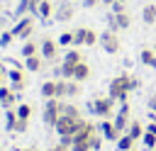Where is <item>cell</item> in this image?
I'll return each instance as SVG.
<instances>
[{
    "mask_svg": "<svg viewBox=\"0 0 156 151\" xmlns=\"http://www.w3.org/2000/svg\"><path fill=\"white\" fill-rule=\"evenodd\" d=\"M98 39H100V34H98V32H93V29L88 27V32H85V46H95V44H98Z\"/></svg>",
    "mask_w": 156,
    "mask_h": 151,
    "instance_id": "f546056e",
    "label": "cell"
},
{
    "mask_svg": "<svg viewBox=\"0 0 156 151\" xmlns=\"http://www.w3.org/2000/svg\"><path fill=\"white\" fill-rule=\"evenodd\" d=\"M139 58H141V63H144L146 68H156V51H154V49H141Z\"/></svg>",
    "mask_w": 156,
    "mask_h": 151,
    "instance_id": "ffe728a7",
    "label": "cell"
},
{
    "mask_svg": "<svg viewBox=\"0 0 156 151\" xmlns=\"http://www.w3.org/2000/svg\"><path fill=\"white\" fill-rule=\"evenodd\" d=\"M71 151H93V149H90V139H88V141H76V144L71 146Z\"/></svg>",
    "mask_w": 156,
    "mask_h": 151,
    "instance_id": "d590c367",
    "label": "cell"
},
{
    "mask_svg": "<svg viewBox=\"0 0 156 151\" xmlns=\"http://www.w3.org/2000/svg\"><path fill=\"white\" fill-rule=\"evenodd\" d=\"M17 151H37V149H17Z\"/></svg>",
    "mask_w": 156,
    "mask_h": 151,
    "instance_id": "c3c4849f",
    "label": "cell"
},
{
    "mask_svg": "<svg viewBox=\"0 0 156 151\" xmlns=\"http://www.w3.org/2000/svg\"><path fill=\"white\" fill-rule=\"evenodd\" d=\"M115 127L119 129V132H127V127H129V105L127 102H122V107H119V112L115 114Z\"/></svg>",
    "mask_w": 156,
    "mask_h": 151,
    "instance_id": "7c38bea8",
    "label": "cell"
},
{
    "mask_svg": "<svg viewBox=\"0 0 156 151\" xmlns=\"http://www.w3.org/2000/svg\"><path fill=\"white\" fill-rule=\"evenodd\" d=\"M71 2H73V0H71Z\"/></svg>",
    "mask_w": 156,
    "mask_h": 151,
    "instance_id": "db71d44e",
    "label": "cell"
},
{
    "mask_svg": "<svg viewBox=\"0 0 156 151\" xmlns=\"http://www.w3.org/2000/svg\"><path fill=\"white\" fill-rule=\"evenodd\" d=\"M39 54H41L46 61H54V58L58 56V41H54V39L44 37V39H41V44H39Z\"/></svg>",
    "mask_w": 156,
    "mask_h": 151,
    "instance_id": "9c48e42d",
    "label": "cell"
},
{
    "mask_svg": "<svg viewBox=\"0 0 156 151\" xmlns=\"http://www.w3.org/2000/svg\"><path fill=\"white\" fill-rule=\"evenodd\" d=\"M100 132H102V136L105 139H110V141H117L124 132H119L117 127H115V122H110V119H105V122H100Z\"/></svg>",
    "mask_w": 156,
    "mask_h": 151,
    "instance_id": "4fadbf2b",
    "label": "cell"
},
{
    "mask_svg": "<svg viewBox=\"0 0 156 151\" xmlns=\"http://www.w3.org/2000/svg\"><path fill=\"white\" fill-rule=\"evenodd\" d=\"M83 122H85L83 117H68V114H61L54 129H56V134H58V136H63V134H76V132L80 129V124H83Z\"/></svg>",
    "mask_w": 156,
    "mask_h": 151,
    "instance_id": "277c9868",
    "label": "cell"
},
{
    "mask_svg": "<svg viewBox=\"0 0 156 151\" xmlns=\"http://www.w3.org/2000/svg\"><path fill=\"white\" fill-rule=\"evenodd\" d=\"M154 51H156V44H154Z\"/></svg>",
    "mask_w": 156,
    "mask_h": 151,
    "instance_id": "681fc988",
    "label": "cell"
},
{
    "mask_svg": "<svg viewBox=\"0 0 156 151\" xmlns=\"http://www.w3.org/2000/svg\"><path fill=\"white\" fill-rule=\"evenodd\" d=\"M0 105L5 110L17 105V93L12 90V85H0Z\"/></svg>",
    "mask_w": 156,
    "mask_h": 151,
    "instance_id": "8fae6325",
    "label": "cell"
},
{
    "mask_svg": "<svg viewBox=\"0 0 156 151\" xmlns=\"http://www.w3.org/2000/svg\"><path fill=\"white\" fill-rule=\"evenodd\" d=\"M141 19L144 24H156V5H146L141 10Z\"/></svg>",
    "mask_w": 156,
    "mask_h": 151,
    "instance_id": "603a6c76",
    "label": "cell"
},
{
    "mask_svg": "<svg viewBox=\"0 0 156 151\" xmlns=\"http://www.w3.org/2000/svg\"><path fill=\"white\" fill-rule=\"evenodd\" d=\"M2 80H5V73H2V68H0V85H2Z\"/></svg>",
    "mask_w": 156,
    "mask_h": 151,
    "instance_id": "7dc6e473",
    "label": "cell"
},
{
    "mask_svg": "<svg viewBox=\"0 0 156 151\" xmlns=\"http://www.w3.org/2000/svg\"><path fill=\"white\" fill-rule=\"evenodd\" d=\"M85 32H88V27H78L73 32V46H85Z\"/></svg>",
    "mask_w": 156,
    "mask_h": 151,
    "instance_id": "484cf974",
    "label": "cell"
},
{
    "mask_svg": "<svg viewBox=\"0 0 156 151\" xmlns=\"http://www.w3.org/2000/svg\"><path fill=\"white\" fill-rule=\"evenodd\" d=\"M141 144L146 146V149H156V134H149V132H144V136H141Z\"/></svg>",
    "mask_w": 156,
    "mask_h": 151,
    "instance_id": "f1b7e54d",
    "label": "cell"
},
{
    "mask_svg": "<svg viewBox=\"0 0 156 151\" xmlns=\"http://www.w3.org/2000/svg\"><path fill=\"white\" fill-rule=\"evenodd\" d=\"M90 149H93V151H100V149H102V136H100V134H93V136H90Z\"/></svg>",
    "mask_w": 156,
    "mask_h": 151,
    "instance_id": "e575fe53",
    "label": "cell"
},
{
    "mask_svg": "<svg viewBox=\"0 0 156 151\" xmlns=\"http://www.w3.org/2000/svg\"><path fill=\"white\" fill-rule=\"evenodd\" d=\"M7 78H10L12 83H24V76H22V71H20V68H12V71H7Z\"/></svg>",
    "mask_w": 156,
    "mask_h": 151,
    "instance_id": "d6a6232c",
    "label": "cell"
},
{
    "mask_svg": "<svg viewBox=\"0 0 156 151\" xmlns=\"http://www.w3.org/2000/svg\"><path fill=\"white\" fill-rule=\"evenodd\" d=\"M58 46H73V32H61Z\"/></svg>",
    "mask_w": 156,
    "mask_h": 151,
    "instance_id": "4dcf8cb0",
    "label": "cell"
},
{
    "mask_svg": "<svg viewBox=\"0 0 156 151\" xmlns=\"http://www.w3.org/2000/svg\"><path fill=\"white\" fill-rule=\"evenodd\" d=\"M98 44L107 51V54H117L119 51V37H117V32H112V29H105L102 34H100V39H98Z\"/></svg>",
    "mask_w": 156,
    "mask_h": 151,
    "instance_id": "8992f818",
    "label": "cell"
},
{
    "mask_svg": "<svg viewBox=\"0 0 156 151\" xmlns=\"http://www.w3.org/2000/svg\"><path fill=\"white\" fill-rule=\"evenodd\" d=\"M100 2H102V5H107V7H110V5H112V2H115V0H100Z\"/></svg>",
    "mask_w": 156,
    "mask_h": 151,
    "instance_id": "bcb514c9",
    "label": "cell"
},
{
    "mask_svg": "<svg viewBox=\"0 0 156 151\" xmlns=\"http://www.w3.org/2000/svg\"><path fill=\"white\" fill-rule=\"evenodd\" d=\"M32 32H34V19H32V17H20V19H17V24L12 27L15 39H29V37H32Z\"/></svg>",
    "mask_w": 156,
    "mask_h": 151,
    "instance_id": "52a82bcc",
    "label": "cell"
},
{
    "mask_svg": "<svg viewBox=\"0 0 156 151\" xmlns=\"http://www.w3.org/2000/svg\"><path fill=\"white\" fill-rule=\"evenodd\" d=\"M132 151H134V149H132Z\"/></svg>",
    "mask_w": 156,
    "mask_h": 151,
    "instance_id": "816d5d0a",
    "label": "cell"
},
{
    "mask_svg": "<svg viewBox=\"0 0 156 151\" xmlns=\"http://www.w3.org/2000/svg\"><path fill=\"white\" fill-rule=\"evenodd\" d=\"M110 7H112V15H117V12H124V10H127V7H124V0H115Z\"/></svg>",
    "mask_w": 156,
    "mask_h": 151,
    "instance_id": "f35d334b",
    "label": "cell"
},
{
    "mask_svg": "<svg viewBox=\"0 0 156 151\" xmlns=\"http://www.w3.org/2000/svg\"><path fill=\"white\" fill-rule=\"evenodd\" d=\"M73 15H76V10H73L71 0H61L56 5V10H54V19H58V22H68Z\"/></svg>",
    "mask_w": 156,
    "mask_h": 151,
    "instance_id": "30bf717a",
    "label": "cell"
},
{
    "mask_svg": "<svg viewBox=\"0 0 156 151\" xmlns=\"http://www.w3.org/2000/svg\"><path fill=\"white\" fill-rule=\"evenodd\" d=\"M124 2H127V0H124Z\"/></svg>",
    "mask_w": 156,
    "mask_h": 151,
    "instance_id": "f5cc1de1",
    "label": "cell"
},
{
    "mask_svg": "<svg viewBox=\"0 0 156 151\" xmlns=\"http://www.w3.org/2000/svg\"><path fill=\"white\" fill-rule=\"evenodd\" d=\"M146 132H149V134H156V119H154V122H149V124H146Z\"/></svg>",
    "mask_w": 156,
    "mask_h": 151,
    "instance_id": "60d3db41",
    "label": "cell"
},
{
    "mask_svg": "<svg viewBox=\"0 0 156 151\" xmlns=\"http://www.w3.org/2000/svg\"><path fill=\"white\" fill-rule=\"evenodd\" d=\"M27 127H29V119H17V124L12 127V132L22 134V132H27Z\"/></svg>",
    "mask_w": 156,
    "mask_h": 151,
    "instance_id": "8d00e7d4",
    "label": "cell"
},
{
    "mask_svg": "<svg viewBox=\"0 0 156 151\" xmlns=\"http://www.w3.org/2000/svg\"><path fill=\"white\" fill-rule=\"evenodd\" d=\"M54 10H56V5H51V0H39L37 15H39L41 19H49V17H54Z\"/></svg>",
    "mask_w": 156,
    "mask_h": 151,
    "instance_id": "e0dca14e",
    "label": "cell"
},
{
    "mask_svg": "<svg viewBox=\"0 0 156 151\" xmlns=\"http://www.w3.org/2000/svg\"><path fill=\"white\" fill-rule=\"evenodd\" d=\"M83 5H85V7H98L100 0H83Z\"/></svg>",
    "mask_w": 156,
    "mask_h": 151,
    "instance_id": "b9f144b4",
    "label": "cell"
},
{
    "mask_svg": "<svg viewBox=\"0 0 156 151\" xmlns=\"http://www.w3.org/2000/svg\"><path fill=\"white\" fill-rule=\"evenodd\" d=\"M93 134H95V124H90V122H83V124H80V129L73 134V139H76V141H88Z\"/></svg>",
    "mask_w": 156,
    "mask_h": 151,
    "instance_id": "9a60e30c",
    "label": "cell"
},
{
    "mask_svg": "<svg viewBox=\"0 0 156 151\" xmlns=\"http://www.w3.org/2000/svg\"><path fill=\"white\" fill-rule=\"evenodd\" d=\"M154 151H156V149H154Z\"/></svg>",
    "mask_w": 156,
    "mask_h": 151,
    "instance_id": "f907efd6",
    "label": "cell"
},
{
    "mask_svg": "<svg viewBox=\"0 0 156 151\" xmlns=\"http://www.w3.org/2000/svg\"><path fill=\"white\" fill-rule=\"evenodd\" d=\"M134 144H136V141H134V139H132L127 132H124V134L117 139V149H119V151H132V149H134Z\"/></svg>",
    "mask_w": 156,
    "mask_h": 151,
    "instance_id": "7402d4cb",
    "label": "cell"
},
{
    "mask_svg": "<svg viewBox=\"0 0 156 151\" xmlns=\"http://www.w3.org/2000/svg\"><path fill=\"white\" fill-rule=\"evenodd\" d=\"M44 63H46V58H44L41 54H34V56H27V58H24V68H27L29 73H39V71L44 68Z\"/></svg>",
    "mask_w": 156,
    "mask_h": 151,
    "instance_id": "5bb4252c",
    "label": "cell"
},
{
    "mask_svg": "<svg viewBox=\"0 0 156 151\" xmlns=\"http://www.w3.org/2000/svg\"><path fill=\"white\" fill-rule=\"evenodd\" d=\"M15 112H17L20 119H29V117H32V105H29V102H17V105H15Z\"/></svg>",
    "mask_w": 156,
    "mask_h": 151,
    "instance_id": "cb8c5ba5",
    "label": "cell"
},
{
    "mask_svg": "<svg viewBox=\"0 0 156 151\" xmlns=\"http://www.w3.org/2000/svg\"><path fill=\"white\" fill-rule=\"evenodd\" d=\"M20 54H22L24 58H27V56H34V54H39V44H34V41H29V39H27Z\"/></svg>",
    "mask_w": 156,
    "mask_h": 151,
    "instance_id": "4316f807",
    "label": "cell"
},
{
    "mask_svg": "<svg viewBox=\"0 0 156 151\" xmlns=\"http://www.w3.org/2000/svg\"><path fill=\"white\" fill-rule=\"evenodd\" d=\"M80 61H83V56H80L78 49H68L66 56H63V63H71V66H76V63H80Z\"/></svg>",
    "mask_w": 156,
    "mask_h": 151,
    "instance_id": "d4e9b609",
    "label": "cell"
},
{
    "mask_svg": "<svg viewBox=\"0 0 156 151\" xmlns=\"http://www.w3.org/2000/svg\"><path fill=\"white\" fill-rule=\"evenodd\" d=\"M61 102H63V100L51 97V100H46V105H44L41 122H44L49 129H54V127H56V122H58V117H61Z\"/></svg>",
    "mask_w": 156,
    "mask_h": 151,
    "instance_id": "7a4b0ae2",
    "label": "cell"
},
{
    "mask_svg": "<svg viewBox=\"0 0 156 151\" xmlns=\"http://www.w3.org/2000/svg\"><path fill=\"white\" fill-rule=\"evenodd\" d=\"M41 97H44V100L56 97V80H46V83H41Z\"/></svg>",
    "mask_w": 156,
    "mask_h": 151,
    "instance_id": "44dd1931",
    "label": "cell"
},
{
    "mask_svg": "<svg viewBox=\"0 0 156 151\" xmlns=\"http://www.w3.org/2000/svg\"><path fill=\"white\" fill-rule=\"evenodd\" d=\"M112 105H115V100L107 95V97H98V100H93V102L88 105V110H90L93 114L102 117V119H110V114H112Z\"/></svg>",
    "mask_w": 156,
    "mask_h": 151,
    "instance_id": "5b68a950",
    "label": "cell"
},
{
    "mask_svg": "<svg viewBox=\"0 0 156 151\" xmlns=\"http://www.w3.org/2000/svg\"><path fill=\"white\" fill-rule=\"evenodd\" d=\"M88 78H90V66H88L85 61L76 63V68H73V80L83 83V80H88Z\"/></svg>",
    "mask_w": 156,
    "mask_h": 151,
    "instance_id": "2e32d148",
    "label": "cell"
},
{
    "mask_svg": "<svg viewBox=\"0 0 156 151\" xmlns=\"http://www.w3.org/2000/svg\"><path fill=\"white\" fill-rule=\"evenodd\" d=\"M61 114H68V117H80L78 107H73V105H66V102H61Z\"/></svg>",
    "mask_w": 156,
    "mask_h": 151,
    "instance_id": "1f68e13d",
    "label": "cell"
},
{
    "mask_svg": "<svg viewBox=\"0 0 156 151\" xmlns=\"http://www.w3.org/2000/svg\"><path fill=\"white\" fill-rule=\"evenodd\" d=\"M17 119H20V117H17L15 107H7V112H5V127H7L10 132H12V127L17 124Z\"/></svg>",
    "mask_w": 156,
    "mask_h": 151,
    "instance_id": "83f0119b",
    "label": "cell"
},
{
    "mask_svg": "<svg viewBox=\"0 0 156 151\" xmlns=\"http://www.w3.org/2000/svg\"><path fill=\"white\" fill-rule=\"evenodd\" d=\"M139 85H141V83H139V78H136V76H129V90H136Z\"/></svg>",
    "mask_w": 156,
    "mask_h": 151,
    "instance_id": "ab89813d",
    "label": "cell"
},
{
    "mask_svg": "<svg viewBox=\"0 0 156 151\" xmlns=\"http://www.w3.org/2000/svg\"><path fill=\"white\" fill-rule=\"evenodd\" d=\"M58 144L66 146V149H71V146L76 144V139H73V134H63V136H58Z\"/></svg>",
    "mask_w": 156,
    "mask_h": 151,
    "instance_id": "836d02e7",
    "label": "cell"
},
{
    "mask_svg": "<svg viewBox=\"0 0 156 151\" xmlns=\"http://www.w3.org/2000/svg\"><path fill=\"white\" fill-rule=\"evenodd\" d=\"M144 132H146V127H144L141 122H129V127H127V134H129L134 141H139V139L144 136Z\"/></svg>",
    "mask_w": 156,
    "mask_h": 151,
    "instance_id": "d6986e66",
    "label": "cell"
},
{
    "mask_svg": "<svg viewBox=\"0 0 156 151\" xmlns=\"http://www.w3.org/2000/svg\"><path fill=\"white\" fill-rule=\"evenodd\" d=\"M129 93H132V90H129V76H127V73H122V76H117V78L110 80L107 95H110L115 102H127Z\"/></svg>",
    "mask_w": 156,
    "mask_h": 151,
    "instance_id": "6da1fadb",
    "label": "cell"
},
{
    "mask_svg": "<svg viewBox=\"0 0 156 151\" xmlns=\"http://www.w3.org/2000/svg\"><path fill=\"white\" fill-rule=\"evenodd\" d=\"M80 95V85L78 80H66V78H56V100H66V97H78Z\"/></svg>",
    "mask_w": 156,
    "mask_h": 151,
    "instance_id": "3957f363",
    "label": "cell"
},
{
    "mask_svg": "<svg viewBox=\"0 0 156 151\" xmlns=\"http://www.w3.org/2000/svg\"><path fill=\"white\" fill-rule=\"evenodd\" d=\"M12 39H15V34H12V29H10V32H2V34H0V46H7V44H10Z\"/></svg>",
    "mask_w": 156,
    "mask_h": 151,
    "instance_id": "74e56055",
    "label": "cell"
},
{
    "mask_svg": "<svg viewBox=\"0 0 156 151\" xmlns=\"http://www.w3.org/2000/svg\"><path fill=\"white\" fill-rule=\"evenodd\" d=\"M37 10H39V0H20V7H17L15 15H24V12L37 15Z\"/></svg>",
    "mask_w": 156,
    "mask_h": 151,
    "instance_id": "ac0fdd59",
    "label": "cell"
},
{
    "mask_svg": "<svg viewBox=\"0 0 156 151\" xmlns=\"http://www.w3.org/2000/svg\"><path fill=\"white\" fill-rule=\"evenodd\" d=\"M107 24L112 32H119V29H129L132 27V15L124 10V12H117V15H110L107 17Z\"/></svg>",
    "mask_w": 156,
    "mask_h": 151,
    "instance_id": "ba28073f",
    "label": "cell"
},
{
    "mask_svg": "<svg viewBox=\"0 0 156 151\" xmlns=\"http://www.w3.org/2000/svg\"><path fill=\"white\" fill-rule=\"evenodd\" d=\"M149 110L156 114V97H151V102H149Z\"/></svg>",
    "mask_w": 156,
    "mask_h": 151,
    "instance_id": "f6af8a7d",
    "label": "cell"
},
{
    "mask_svg": "<svg viewBox=\"0 0 156 151\" xmlns=\"http://www.w3.org/2000/svg\"><path fill=\"white\" fill-rule=\"evenodd\" d=\"M49 151H71V149H66V146H61V144H54Z\"/></svg>",
    "mask_w": 156,
    "mask_h": 151,
    "instance_id": "ee69618b",
    "label": "cell"
},
{
    "mask_svg": "<svg viewBox=\"0 0 156 151\" xmlns=\"http://www.w3.org/2000/svg\"><path fill=\"white\" fill-rule=\"evenodd\" d=\"M12 90H15V93H22V90H24V83H12Z\"/></svg>",
    "mask_w": 156,
    "mask_h": 151,
    "instance_id": "7bdbcfd3",
    "label": "cell"
}]
</instances>
